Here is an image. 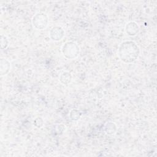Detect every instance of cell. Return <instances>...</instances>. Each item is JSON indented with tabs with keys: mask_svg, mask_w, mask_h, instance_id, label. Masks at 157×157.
I'll return each instance as SVG.
<instances>
[{
	"mask_svg": "<svg viewBox=\"0 0 157 157\" xmlns=\"http://www.w3.org/2000/svg\"><path fill=\"white\" fill-rule=\"evenodd\" d=\"M1 48L2 49H4V48H6L7 47V46L9 45V40H8V39L2 35L1 36Z\"/></svg>",
	"mask_w": 157,
	"mask_h": 157,
	"instance_id": "obj_9",
	"label": "cell"
},
{
	"mask_svg": "<svg viewBox=\"0 0 157 157\" xmlns=\"http://www.w3.org/2000/svg\"><path fill=\"white\" fill-rule=\"evenodd\" d=\"M139 26L136 22L134 21H130L126 24L125 31L128 36H135L139 33Z\"/></svg>",
	"mask_w": 157,
	"mask_h": 157,
	"instance_id": "obj_5",
	"label": "cell"
},
{
	"mask_svg": "<svg viewBox=\"0 0 157 157\" xmlns=\"http://www.w3.org/2000/svg\"><path fill=\"white\" fill-rule=\"evenodd\" d=\"M59 80L62 84L64 85H67L70 84L72 81V75L69 72H63L59 75Z\"/></svg>",
	"mask_w": 157,
	"mask_h": 157,
	"instance_id": "obj_7",
	"label": "cell"
},
{
	"mask_svg": "<svg viewBox=\"0 0 157 157\" xmlns=\"http://www.w3.org/2000/svg\"><path fill=\"white\" fill-rule=\"evenodd\" d=\"M80 47L72 41L66 42L61 47V52L64 56L69 59L76 58L80 53Z\"/></svg>",
	"mask_w": 157,
	"mask_h": 157,
	"instance_id": "obj_2",
	"label": "cell"
},
{
	"mask_svg": "<svg viewBox=\"0 0 157 157\" xmlns=\"http://www.w3.org/2000/svg\"><path fill=\"white\" fill-rule=\"evenodd\" d=\"M140 52V48L135 42L126 40L120 44L118 49V55L121 61L130 64L138 59Z\"/></svg>",
	"mask_w": 157,
	"mask_h": 157,
	"instance_id": "obj_1",
	"label": "cell"
},
{
	"mask_svg": "<svg viewBox=\"0 0 157 157\" xmlns=\"http://www.w3.org/2000/svg\"><path fill=\"white\" fill-rule=\"evenodd\" d=\"M76 112V110H72L71 112H70V114L73 115H70V117L72 120H77L78 119L80 118V113H79L80 112L77 110V112Z\"/></svg>",
	"mask_w": 157,
	"mask_h": 157,
	"instance_id": "obj_10",
	"label": "cell"
},
{
	"mask_svg": "<svg viewBox=\"0 0 157 157\" xmlns=\"http://www.w3.org/2000/svg\"><path fill=\"white\" fill-rule=\"evenodd\" d=\"M32 24L36 29L43 30L45 29L48 24V15L44 12L36 13L32 18Z\"/></svg>",
	"mask_w": 157,
	"mask_h": 157,
	"instance_id": "obj_3",
	"label": "cell"
},
{
	"mask_svg": "<svg viewBox=\"0 0 157 157\" xmlns=\"http://www.w3.org/2000/svg\"><path fill=\"white\" fill-rule=\"evenodd\" d=\"M11 65L10 63L5 58H1L0 62V72L1 75H7L10 70Z\"/></svg>",
	"mask_w": 157,
	"mask_h": 157,
	"instance_id": "obj_6",
	"label": "cell"
},
{
	"mask_svg": "<svg viewBox=\"0 0 157 157\" xmlns=\"http://www.w3.org/2000/svg\"><path fill=\"white\" fill-rule=\"evenodd\" d=\"M117 126L113 122H107L105 125V131L108 135H113L116 132Z\"/></svg>",
	"mask_w": 157,
	"mask_h": 157,
	"instance_id": "obj_8",
	"label": "cell"
},
{
	"mask_svg": "<svg viewBox=\"0 0 157 157\" xmlns=\"http://www.w3.org/2000/svg\"><path fill=\"white\" fill-rule=\"evenodd\" d=\"M64 30L59 26H55L52 27L49 32V36L53 41L61 40L64 37Z\"/></svg>",
	"mask_w": 157,
	"mask_h": 157,
	"instance_id": "obj_4",
	"label": "cell"
}]
</instances>
